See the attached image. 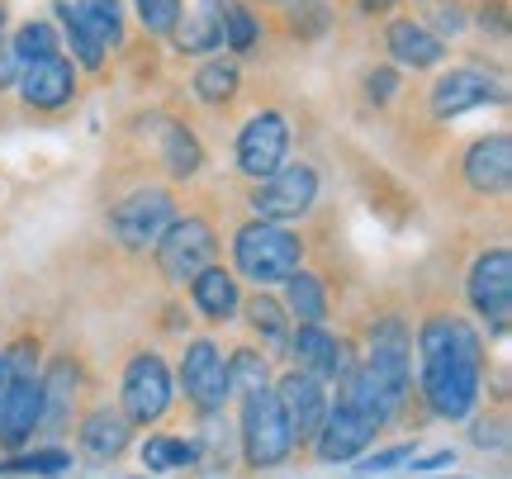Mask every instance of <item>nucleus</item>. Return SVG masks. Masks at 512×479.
Returning a JSON list of instances; mask_svg holds the SVG:
<instances>
[{"instance_id":"obj_4","label":"nucleus","mask_w":512,"mask_h":479,"mask_svg":"<svg viewBox=\"0 0 512 479\" xmlns=\"http://www.w3.org/2000/svg\"><path fill=\"white\" fill-rule=\"evenodd\" d=\"M247 204H252V219L266 223L309 219L318 204V171L309 162H280L271 176H261L247 190Z\"/></svg>"},{"instance_id":"obj_31","label":"nucleus","mask_w":512,"mask_h":479,"mask_svg":"<svg viewBox=\"0 0 512 479\" xmlns=\"http://www.w3.org/2000/svg\"><path fill=\"white\" fill-rule=\"evenodd\" d=\"M10 48H15L19 67H24V62H34V57L62 53V38H57V24H48V19H29V24L10 38Z\"/></svg>"},{"instance_id":"obj_6","label":"nucleus","mask_w":512,"mask_h":479,"mask_svg":"<svg viewBox=\"0 0 512 479\" xmlns=\"http://www.w3.org/2000/svg\"><path fill=\"white\" fill-rule=\"evenodd\" d=\"M176 223V195L162 185H143L110 209V233L124 252H147L157 247L166 228Z\"/></svg>"},{"instance_id":"obj_27","label":"nucleus","mask_w":512,"mask_h":479,"mask_svg":"<svg viewBox=\"0 0 512 479\" xmlns=\"http://www.w3.org/2000/svg\"><path fill=\"white\" fill-rule=\"evenodd\" d=\"M81 24L91 29L105 48H124L128 24H124V0H72Z\"/></svg>"},{"instance_id":"obj_19","label":"nucleus","mask_w":512,"mask_h":479,"mask_svg":"<svg viewBox=\"0 0 512 479\" xmlns=\"http://www.w3.org/2000/svg\"><path fill=\"white\" fill-rule=\"evenodd\" d=\"M384 48L399 67H413V72H432V67L446 62V38L437 29H427L422 19H389Z\"/></svg>"},{"instance_id":"obj_44","label":"nucleus","mask_w":512,"mask_h":479,"mask_svg":"<svg viewBox=\"0 0 512 479\" xmlns=\"http://www.w3.org/2000/svg\"><path fill=\"white\" fill-rule=\"evenodd\" d=\"M456 479H460V475H456Z\"/></svg>"},{"instance_id":"obj_18","label":"nucleus","mask_w":512,"mask_h":479,"mask_svg":"<svg viewBox=\"0 0 512 479\" xmlns=\"http://www.w3.org/2000/svg\"><path fill=\"white\" fill-rule=\"evenodd\" d=\"M290 356H294V370H304V375L323 380V385L337 380V375L351 366L347 342L332 337L323 323H299V328H290Z\"/></svg>"},{"instance_id":"obj_37","label":"nucleus","mask_w":512,"mask_h":479,"mask_svg":"<svg viewBox=\"0 0 512 479\" xmlns=\"http://www.w3.org/2000/svg\"><path fill=\"white\" fill-rule=\"evenodd\" d=\"M413 461V446L399 442V446H384V451H375V456H366L361 461V475H389L394 465H408Z\"/></svg>"},{"instance_id":"obj_22","label":"nucleus","mask_w":512,"mask_h":479,"mask_svg":"<svg viewBox=\"0 0 512 479\" xmlns=\"http://www.w3.org/2000/svg\"><path fill=\"white\" fill-rule=\"evenodd\" d=\"M157 162H162V171L171 176V181L200 176L204 148H200V138H195V129L181 124V119H166L162 129H157Z\"/></svg>"},{"instance_id":"obj_25","label":"nucleus","mask_w":512,"mask_h":479,"mask_svg":"<svg viewBox=\"0 0 512 479\" xmlns=\"http://www.w3.org/2000/svg\"><path fill=\"white\" fill-rule=\"evenodd\" d=\"M285 309H290L299 323H328V290H323V276H313V271H294L285 276V299H280Z\"/></svg>"},{"instance_id":"obj_42","label":"nucleus","mask_w":512,"mask_h":479,"mask_svg":"<svg viewBox=\"0 0 512 479\" xmlns=\"http://www.w3.org/2000/svg\"><path fill=\"white\" fill-rule=\"evenodd\" d=\"M5 380H10V375H5V356H0V394H5Z\"/></svg>"},{"instance_id":"obj_36","label":"nucleus","mask_w":512,"mask_h":479,"mask_svg":"<svg viewBox=\"0 0 512 479\" xmlns=\"http://www.w3.org/2000/svg\"><path fill=\"white\" fill-rule=\"evenodd\" d=\"M427 15H432V24H437L441 34H460V29L470 24L460 0H427ZM432 24H427V29H432Z\"/></svg>"},{"instance_id":"obj_43","label":"nucleus","mask_w":512,"mask_h":479,"mask_svg":"<svg viewBox=\"0 0 512 479\" xmlns=\"http://www.w3.org/2000/svg\"><path fill=\"white\" fill-rule=\"evenodd\" d=\"M261 5H271V0H261Z\"/></svg>"},{"instance_id":"obj_10","label":"nucleus","mask_w":512,"mask_h":479,"mask_svg":"<svg viewBox=\"0 0 512 479\" xmlns=\"http://www.w3.org/2000/svg\"><path fill=\"white\" fill-rule=\"evenodd\" d=\"M508 91H503V81L489 72H479V67H451V72H441L432 81V91H427V110L432 119H460V114L470 110H484V105H503Z\"/></svg>"},{"instance_id":"obj_9","label":"nucleus","mask_w":512,"mask_h":479,"mask_svg":"<svg viewBox=\"0 0 512 479\" xmlns=\"http://www.w3.org/2000/svg\"><path fill=\"white\" fill-rule=\"evenodd\" d=\"M465 295H470V309H475L489 328L508 332V323H512V252L508 247H489V252L470 266Z\"/></svg>"},{"instance_id":"obj_21","label":"nucleus","mask_w":512,"mask_h":479,"mask_svg":"<svg viewBox=\"0 0 512 479\" xmlns=\"http://www.w3.org/2000/svg\"><path fill=\"white\" fill-rule=\"evenodd\" d=\"M128 418L124 413H114L110 404L105 408H91L81 423H76V442H81V451L91 456V461H119L128 451Z\"/></svg>"},{"instance_id":"obj_11","label":"nucleus","mask_w":512,"mask_h":479,"mask_svg":"<svg viewBox=\"0 0 512 479\" xmlns=\"http://www.w3.org/2000/svg\"><path fill=\"white\" fill-rule=\"evenodd\" d=\"M181 385H185V399H190L195 413H204V418L223 413V404H228L233 389H228V356L219 351V342L200 337V342L185 347Z\"/></svg>"},{"instance_id":"obj_40","label":"nucleus","mask_w":512,"mask_h":479,"mask_svg":"<svg viewBox=\"0 0 512 479\" xmlns=\"http://www.w3.org/2000/svg\"><path fill=\"white\" fill-rule=\"evenodd\" d=\"M356 5H361V15H389V10H394V5H399V0H356Z\"/></svg>"},{"instance_id":"obj_3","label":"nucleus","mask_w":512,"mask_h":479,"mask_svg":"<svg viewBox=\"0 0 512 479\" xmlns=\"http://www.w3.org/2000/svg\"><path fill=\"white\" fill-rule=\"evenodd\" d=\"M238 442H242V461L252 470H271V465L290 461V427H285V413H280V399H275L271 385L242 394V418H238Z\"/></svg>"},{"instance_id":"obj_14","label":"nucleus","mask_w":512,"mask_h":479,"mask_svg":"<svg viewBox=\"0 0 512 479\" xmlns=\"http://www.w3.org/2000/svg\"><path fill=\"white\" fill-rule=\"evenodd\" d=\"M275 399H280V413H285V427H290V442L313 446V437H318V427H323V418H328V408H332L328 385L304 375V370H290V375H280Z\"/></svg>"},{"instance_id":"obj_23","label":"nucleus","mask_w":512,"mask_h":479,"mask_svg":"<svg viewBox=\"0 0 512 479\" xmlns=\"http://www.w3.org/2000/svg\"><path fill=\"white\" fill-rule=\"evenodd\" d=\"M190 299L209 323H228V318L242 309V290H238V276L223 271V266H204L200 276L190 280Z\"/></svg>"},{"instance_id":"obj_1","label":"nucleus","mask_w":512,"mask_h":479,"mask_svg":"<svg viewBox=\"0 0 512 479\" xmlns=\"http://www.w3.org/2000/svg\"><path fill=\"white\" fill-rule=\"evenodd\" d=\"M422 394L437 418H470L484 389V337L456 309H432L418 323Z\"/></svg>"},{"instance_id":"obj_32","label":"nucleus","mask_w":512,"mask_h":479,"mask_svg":"<svg viewBox=\"0 0 512 479\" xmlns=\"http://www.w3.org/2000/svg\"><path fill=\"white\" fill-rule=\"evenodd\" d=\"M200 456V446L185 437H147L143 442V465L147 470H181Z\"/></svg>"},{"instance_id":"obj_28","label":"nucleus","mask_w":512,"mask_h":479,"mask_svg":"<svg viewBox=\"0 0 512 479\" xmlns=\"http://www.w3.org/2000/svg\"><path fill=\"white\" fill-rule=\"evenodd\" d=\"M238 86H242V76L233 57H209L200 72H195V95H200L204 105H228L238 95Z\"/></svg>"},{"instance_id":"obj_17","label":"nucleus","mask_w":512,"mask_h":479,"mask_svg":"<svg viewBox=\"0 0 512 479\" xmlns=\"http://www.w3.org/2000/svg\"><path fill=\"white\" fill-rule=\"evenodd\" d=\"M460 176L475 195H508V181H512V138L508 133H484L475 138L465 157H460Z\"/></svg>"},{"instance_id":"obj_15","label":"nucleus","mask_w":512,"mask_h":479,"mask_svg":"<svg viewBox=\"0 0 512 479\" xmlns=\"http://www.w3.org/2000/svg\"><path fill=\"white\" fill-rule=\"evenodd\" d=\"M5 394H0V446L5 451H24L38 432V413H43V394H38V375L29 370H5Z\"/></svg>"},{"instance_id":"obj_5","label":"nucleus","mask_w":512,"mask_h":479,"mask_svg":"<svg viewBox=\"0 0 512 479\" xmlns=\"http://www.w3.org/2000/svg\"><path fill=\"white\" fill-rule=\"evenodd\" d=\"M214 252H219V238H214V223L200 219V214H185L166 228L157 247H152V266L166 285H185L195 280L204 266H214Z\"/></svg>"},{"instance_id":"obj_30","label":"nucleus","mask_w":512,"mask_h":479,"mask_svg":"<svg viewBox=\"0 0 512 479\" xmlns=\"http://www.w3.org/2000/svg\"><path fill=\"white\" fill-rule=\"evenodd\" d=\"M337 24V10H332V0H290V34L299 43H313V38H323Z\"/></svg>"},{"instance_id":"obj_41","label":"nucleus","mask_w":512,"mask_h":479,"mask_svg":"<svg viewBox=\"0 0 512 479\" xmlns=\"http://www.w3.org/2000/svg\"><path fill=\"white\" fill-rule=\"evenodd\" d=\"M5 24H10V10H5V0H0V38H5Z\"/></svg>"},{"instance_id":"obj_29","label":"nucleus","mask_w":512,"mask_h":479,"mask_svg":"<svg viewBox=\"0 0 512 479\" xmlns=\"http://www.w3.org/2000/svg\"><path fill=\"white\" fill-rule=\"evenodd\" d=\"M256 38H261V19L252 15V5L247 0H228V10H223V48L228 53H252Z\"/></svg>"},{"instance_id":"obj_26","label":"nucleus","mask_w":512,"mask_h":479,"mask_svg":"<svg viewBox=\"0 0 512 479\" xmlns=\"http://www.w3.org/2000/svg\"><path fill=\"white\" fill-rule=\"evenodd\" d=\"M242 314H247V323H252V332L266 342V347H280V342H290V309L280 304L275 295H266V290H256L247 304H242Z\"/></svg>"},{"instance_id":"obj_20","label":"nucleus","mask_w":512,"mask_h":479,"mask_svg":"<svg viewBox=\"0 0 512 479\" xmlns=\"http://www.w3.org/2000/svg\"><path fill=\"white\" fill-rule=\"evenodd\" d=\"M76 389H81V375H76L72 356H57L48 375H38V394H43V413H38V427L48 432H62V427L76 418Z\"/></svg>"},{"instance_id":"obj_24","label":"nucleus","mask_w":512,"mask_h":479,"mask_svg":"<svg viewBox=\"0 0 512 479\" xmlns=\"http://www.w3.org/2000/svg\"><path fill=\"white\" fill-rule=\"evenodd\" d=\"M57 10V29H62V38L72 43V57H76V67H86V72H95V76H105V67H110V48L100 43V38L81 24V15H76V5L72 0H57L53 5Z\"/></svg>"},{"instance_id":"obj_13","label":"nucleus","mask_w":512,"mask_h":479,"mask_svg":"<svg viewBox=\"0 0 512 479\" xmlns=\"http://www.w3.org/2000/svg\"><path fill=\"white\" fill-rule=\"evenodd\" d=\"M285 152H290V119L275 110H256L247 124L238 129V171L247 181H261V176H271L275 166L285 162Z\"/></svg>"},{"instance_id":"obj_34","label":"nucleus","mask_w":512,"mask_h":479,"mask_svg":"<svg viewBox=\"0 0 512 479\" xmlns=\"http://www.w3.org/2000/svg\"><path fill=\"white\" fill-rule=\"evenodd\" d=\"M133 10H138V24H143L152 38H171L185 0H133Z\"/></svg>"},{"instance_id":"obj_16","label":"nucleus","mask_w":512,"mask_h":479,"mask_svg":"<svg viewBox=\"0 0 512 479\" xmlns=\"http://www.w3.org/2000/svg\"><path fill=\"white\" fill-rule=\"evenodd\" d=\"M384 423H375L370 413H361V408L351 404H332L328 418H323V427H318V437H313V451H318V461H351V456H361L370 442H375V432H380Z\"/></svg>"},{"instance_id":"obj_38","label":"nucleus","mask_w":512,"mask_h":479,"mask_svg":"<svg viewBox=\"0 0 512 479\" xmlns=\"http://www.w3.org/2000/svg\"><path fill=\"white\" fill-rule=\"evenodd\" d=\"M399 95V72L394 67H375V72H366V100L370 105H389Z\"/></svg>"},{"instance_id":"obj_12","label":"nucleus","mask_w":512,"mask_h":479,"mask_svg":"<svg viewBox=\"0 0 512 479\" xmlns=\"http://www.w3.org/2000/svg\"><path fill=\"white\" fill-rule=\"evenodd\" d=\"M15 91L34 114L67 110V105L76 100V62L67 53L34 57V62H24V67H19Z\"/></svg>"},{"instance_id":"obj_33","label":"nucleus","mask_w":512,"mask_h":479,"mask_svg":"<svg viewBox=\"0 0 512 479\" xmlns=\"http://www.w3.org/2000/svg\"><path fill=\"white\" fill-rule=\"evenodd\" d=\"M266 385V356L256 347H238L228 356V389L238 394H252V389Z\"/></svg>"},{"instance_id":"obj_35","label":"nucleus","mask_w":512,"mask_h":479,"mask_svg":"<svg viewBox=\"0 0 512 479\" xmlns=\"http://www.w3.org/2000/svg\"><path fill=\"white\" fill-rule=\"evenodd\" d=\"M72 456L67 451H29V456H10V461H0V475H57V470H67Z\"/></svg>"},{"instance_id":"obj_39","label":"nucleus","mask_w":512,"mask_h":479,"mask_svg":"<svg viewBox=\"0 0 512 479\" xmlns=\"http://www.w3.org/2000/svg\"><path fill=\"white\" fill-rule=\"evenodd\" d=\"M15 76H19V57H15V48L0 38V91H10V86H15Z\"/></svg>"},{"instance_id":"obj_7","label":"nucleus","mask_w":512,"mask_h":479,"mask_svg":"<svg viewBox=\"0 0 512 479\" xmlns=\"http://www.w3.org/2000/svg\"><path fill=\"white\" fill-rule=\"evenodd\" d=\"M361 366L375 375V385L389 394V404L403 408V399H408V375H413V332H408V323H403L399 314L375 318L370 351Z\"/></svg>"},{"instance_id":"obj_2","label":"nucleus","mask_w":512,"mask_h":479,"mask_svg":"<svg viewBox=\"0 0 512 479\" xmlns=\"http://www.w3.org/2000/svg\"><path fill=\"white\" fill-rule=\"evenodd\" d=\"M299 261H304V238L290 233L285 223L252 219L233 233V266H238L242 280H252L256 290L285 285V276L299 271Z\"/></svg>"},{"instance_id":"obj_8","label":"nucleus","mask_w":512,"mask_h":479,"mask_svg":"<svg viewBox=\"0 0 512 479\" xmlns=\"http://www.w3.org/2000/svg\"><path fill=\"white\" fill-rule=\"evenodd\" d=\"M119 399H124L128 427H152L166 418V408H171V370H166L157 351H138L124 366Z\"/></svg>"}]
</instances>
